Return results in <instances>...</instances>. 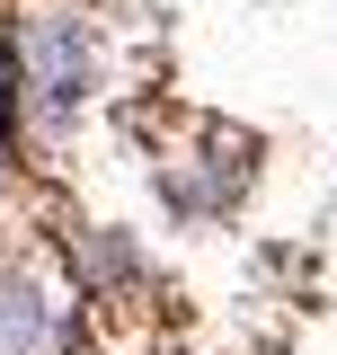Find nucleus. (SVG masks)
Returning <instances> with one entry per match:
<instances>
[{
    "instance_id": "f257e3e1",
    "label": "nucleus",
    "mask_w": 337,
    "mask_h": 355,
    "mask_svg": "<svg viewBox=\"0 0 337 355\" xmlns=\"http://www.w3.org/2000/svg\"><path fill=\"white\" fill-rule=\"evenodd\" d=\"M98 80H107V36L80 0H27L9 18V107L27 116V133L62 142Z\"/></svg>"
},
{
    "instance_id": "f03ea898",
    "label": "nucleus",
    "mask_w": 337,
    "mask_h": 355,
    "mask_svg": "<svg viewBox=\"0 0 337 355\" xmlns=\"http://www.w3.org/2000/svg\"><path fill=\"white\" fill-rule=\"evenodd\" d=\"M0 355H80V293L36 258L0 266Z\"/></svg>"
}]
</instances>
